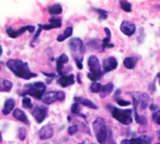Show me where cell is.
<instances>
[{"label":"cell","instance_id":"30bf717a","mask_svg":"<svg viewBox=\"0 0 160 144\" xmlns=\"http://www.w3.org/2000/svg\"><path fill=\"white\" fill-rule=\"evenodd\" d=\"M120 29L122 31L123 34H125L126 36H132L135 32H136V25L128 21H124L121 23Z\"/></svg>","mask_w":160,"mask_h":144},{"label":"cell","instance_id":"f35d334b","mask_svg":"<svg viewBox=\"0 0 160 144\" xmlns=\"http://www.w3.org/2000/svg\"><path fill=\"white\" fill-rule=\"evenodd\" d=\"M75 62H76V65L78 67L79 69H82L83 66H82V58H75Z\"/></svg>","mask_w":160,"mask_h":144},{"label":"cell","instance_id":"f1b7e54d","mask_svg":"<svg viewBox=\"0 0 160 144\" xmlns=\"http://www.w3.org/2000/svg\"><path fill=\"white\" fill-rule=\"evenodd\" d=\"M121 8L125 10L126 12H130L131 11V4L128 1H121L120 2Z\"/></svg>","mask_w":160,"mask_h":144},{"label":"cell","instance_id":"7c38bea8","mask_svg":"<svg viewBox=\"0 0 160 144\" xmlns=\"http://www.w3.org/2000/svg\"><path fill=\"white\" fill-rule=\"evenodd\" d=\"M38 135H39L40 140H42V141L49 140V139H51L53 136V129L49 125L44 126L43 127L40 128V130L38 132Z\"/></svg>","mask_w":160,"mask_h":144},{"label":"cell","instance_id":"3957f363","mask_svg":"<svg viewBox=\"0 0 160 144\" xmlns=\"http://www.w3.org/2000/svg\"><path fill=\"white\" fill-rule=\"evenodd\" d=\"M87 64L90 68V72L88 73L87 76L93 82H97V81H98L104 73L101 70V66L98 61V58L96 55H91L88 58Z\"/></svg>","mask_w":160,"mask_h":144},{"label":"cell","instance_id":"f546056e","mask_svg":"<svg viewBox=\"0 0 160 144\" xmlns=\"http://www.w3.org/2000/svg\"><path fill=\"white\" fill-rule=\"evenodd\" d=\"M95 11H97L99 14V18L102 20H106L109 16L108 11L104 10V9H100V8H95Z\"/></svg>","mask_w":160,"mask_h":144},{"label":"cell","instance_id":"e0dca14e","mask_svg":"<svg viewBox=\"0 0 160 144\" xmlns=\"http://www.w3.org/2000/svg\"><path fill=\"white\" fill-rule=\"evenodd\" d=\"M14 106H15V100L12 99V98H8L5 101V104H4V108L2 110V113L4 115H8L9 114L13 109H14Z\"/></svg>","mask_w":160,"mask_h":144},{"label":"cell","instance_id":"bcb514c9","mask_svg":"<svg viewBox=\"0 0 160 144\" xmlns=\"http://www.w3.org/2000/svg\"><path fill=\"white\" fill-rule=\"evenodd\" d=\"M159 84H160V77H159Z\"/></svg>","mask_w":160,"mask_h":144},{"label":"cell","instance_id":"44dd1931","mask_svg":"<svg viewBox=\"0 0 160 144\" xmlns=\"http://www.w3.org/2000/svg\"><path fill=\"white\" fill-rule=\"evenodd\" d=\"M105 30V32H106V34H107V37L103 39V41H102V50H104L105 48H112L113 47V44H112V43H110V40H111V37H112V34H111V30L109 29V28H105L104 29Z\"/></svg>","mask_w":160,"mask_h":144},{"label":"cell","instance_id":"5bb4252c","mask_svg":"<svg viewBox=\"0 0 160 144\" xmlns=\"http://www.w3.org/2000/svg\"><path fill=\"white\" fill-rule=\"evenodd\" d=\"M68 62V57L66 54H61L59 56V58L57 59V61H56V69H57V72L59 73L60 77L64 76V73H63L64 64H66Z\"/></svg>","mask_w":160,"mask_h":144},{"label":"cell","instance_id":"9c48e42d","mask_svg":"<svg viewBox=\"0 0 160 144\" xmlns=\"http://www.w3.org/2000/svg\"><path fill=\"white\" fill-rule=\"evenodd\" d=\"M35 29H36V28H35L34 26H32V25H26V26H23V27L18 29V30H13L12 28H8V29L6 30V32H7V34H8L11 38H16V37H18L20 35L23 34L25 31H29L30 33H33V32L35 31Z\"/></svg>","mask_w":160,"mask_h":144},{"label":"cell","instance_id":"60d3db41","mask_svg":"<svg viewBox=\"0 0 160 144\" xmlns=\"http://www.w3.org/2000/svg\"><path fill=\"white\" fill-rule=\"evenodd\" d=\"M78 82H79V83H82V81H81V78H80V74H78Z\"/></svg>","mask_w":160,"mask_h":144},{"label":"cell","instance_id":"9a60e30c","mask_svg":"<svg viewBox=\"0 0 160 144\" xmlns=\"http://www.w3.org/2000/svg\"><path fill=\"white\" fill-rule=\"evenodd\" d=\"M42 101L46 105H50V104L57 101V92L51 91V92L45 93L43 97H42Z\"/></svg>","mask_w":160,"mask_h":144},{"label":"cell","instance_id":"c3c4849f","mask_svg":"<svg viewBox=\"0 0 160 144\" xmlns=\"http://www.w3.org/2000/svg\"><path fill=\"white\" fill-rule=\"evenodd\" d=\"M45 144H52V143H45Z\"/></svg>","mask_w":160,"mask_h":144},{"label":"cell","instance_id":"7bdbcfd3","mask_svg":"<svg viewBox=\"0 0 160 144\" xmlns=\"http://www.w3.org/2000/svg\"><path fill=\"white\" fill-rule=\"evenodd\" d=\"M2 52H3V49H2V47H1V45H0V56L2 55Z\"/></svg>","mask_w":160,"mask_h":144},{"label":"cell","instance_id":"7402d4cb","mask_svg":"<svg viewBox=\"0 0 160 144\" xmlns=\"http://www.w3.org/2000/svg\"><path fill=\"white\" fill-rule=\"evenodd\" d=\"M12 88L11 82L8 80H0V91L1 92H10Z\"/></svg>","mask_w":160,"mask_h":144},{"label":"cell","instance_id":"5b68a950","mask_svg":"<svg viewBox=\"0 0 160 144\" xmlns=\"http://www.w3.org/2000/svg\"><path fill=\"white\" fill-rule=\"evenodd\" d=\"M26 87H28V89H26L24 92H22L21 94L22 97L31 96V97H35L38 100L42 99V97L44 96V93L46 91V85L43 82H35L33 84L26 85Z\"/></svg>","mask_w":160,"mask_h":144},{"label":"cell","instance_id":"6da1fadb","mask_svg":"<svg viewBox=\"0 0 160 144\" xmlns=\"http://www.w3.org/2000/svg\"><path fill=\"white\" fill-rule=\"evenodd\" d=\"M7 67L8 68L14 73L19 78H22L23 80H30L33 78H36L38 75L36 73H33L29 67L28 64L25 62H22L20 59H10L7 62Z\"/></svg>","mask_w":160,"mask_h":144},{"label":"cell","instance_id":"74e56055","mask_svg":"<svg viewBox=\"0 0 160 144\" xmlns=\"http://www.w3.org/2000/svg\"><path fill=\"white\" fill-rule=\"evenodd\" d=\"M140 138L142 139L143 144H151V140H150L149 137H147V136H145V135H142V136H141Z\"/></svg>","mask_w":160,"mask_h":144},{"label":"cell","instance_id":"52a82bcc","mask_svg":"<svg viewBox=\"0 0 160 144\" xmlns=\"http://www.w3.org/2000/svg\"><path fill=\"white\" fill-rule=\"evenodd\" d=\"M69 47L73 54L75 55H82L84 52V45L81 38L79 37H73L69 41Z\"/></svg>","mask_w":160,"mask_h":144},{"label":"cell","instance_id":"4dcf8cb0","mask_svg":"<svg viewBox=\"0 0 160 144\" xmlns=\"http://www.w3.org/2000/svg\"><path fill=\"white\" fill-rule=\"evenodd\" d=\"M22 105H23V107L26 108V109H31V108H32V102H31L30 97H22Z\"/></svg>","mask_w":160,"mask_h":144},{"label":"cell","instance_id":"cb8c5ba5","mask_svg":"<svg viewBox=\"0 0 160 144\" xmlns=\"http://www.w3.org/2000/svg\"><path fill=\"white\" fill-rule=\"evenodd\" d=\"M72 33H73V29H72V27H68V28L65 30L64 34H62V35L58 36V37H57V41H59V42L64 41L65 39H67L68 37H69L72 35Z\"/></svg>","mask_w":160,"mask_h":144},{"label":"cell","instance_id":"d4e9b609","mask_svg":"<svg viewBox=\"0 0 160 144\" xmlns=\"http://www.w3.org/2000/svg\"><path fill=\"white\" fill-rule=\"evenodd\" d=\"M149 100H150V97L147 94H142V98H141V110L142 111H144L147 106H148V103H149Z\"/></svg>","mask_w":160,"mask_h":144},{"label":"cell","instance_id":"83f0119b","mask_svg":"<svg viewBox=\"0 0 160 144\" xmlns=\"http://www.w3.org/2000/svg\"><path fill=\"white\" fill-rule=\"evenodd\" d=\"M102 88V85L98 82H93L90 86V90L93 93H100Z\"/></svg>","mask_w":160,"mask_h":144},{"label":"cell","instance_id":"4fadbf2b","mask_svg":"<svg viewBox=\"0 0 160 144\" xmlns=\"http://www.w3.org/2000/svg\"><path fill=\"white\" fill-rule=\"evenodd\" d=\"M74 82H75L74 75H72V74H70V75H64V76H61L58 79V83L62 87H68L69 85H72Z\"/></svg>","mask_w":160,"mask_h":144},{"label":"cell","instance_id":"ac0fdd59","mask_svg":"<svg viewBox=\"0 0 160 144\" xmlns=\"http://www.w3.org/2000/svg\"><path fill=\"white\" fill-rule=\"evenodd\" d=\"M74 99H75V101H76L77 103L82 104V105H83V106H85V107H87V108H90V109H93V110H98V107L94 102H92V101H90V100H88V99H86V98L76 97Z\"/></svg>","mask_w":160,"mask_h":144},{"label":"cell","instance_id":"603a6c76","mask_svg":"<svg viewBox=\"0 0 160 144\" xmlns=\"http://www.w3.org/2000/svg\"><path fill=\"white\" fill-rule=\"evenodd\" d=\"M63 11L62 6L59 4H54L51 7H49V12L52 15H59Z\"/></svg>","mask_w":160,"mask_h":144},{"label":"cell","instance_id":"ee69618b","mask_svg":"<svg viewBox=\"0 0 160 144\" xmlns=\"http://www.w3.org/2000/svg\"><path fill=\"white\" fill-rule=\"evenodd\" d=\"M0 142H2V136H1V132H0Z\"/></svg>","mask_w":160,"mask_h":144},{"label":"cell","instance_id":"2e32d148","mask_svg":"<svg viewBox=\"0 0 160 144\" xmlns=\"http://www.w3.org/2000/svg\"><path fill=\"white\" fill-rule=\"evenodd\" d=\"M13 117L15 119H17L18 121L25 124V125H29V121H28V118H27L26 114L22 110H20V109L14 110V112H13Z\"/></svg>","mask_w":160,"mask_h":144},{"label":"cell","instance_id":"277c9868","mask_svg":"<svg viewBox=\"0 0 160 144\" xmlns=\"http://www.w3.org/2000/svg\"><path fill=\"white\" fill-rule=\"evenodd\" d=\"M107 108L111 109L112 111V117L117 120L119 123L125 125V126H128V125H130L132 123V110H120V109H117V108H114V107H112L110 104H108Z\"/></svg>","mask_w":160,"mask_h":144},{"label":"cell","instance_id":"ffe728a7","mask_svg":"<svg viewBox=\"0 0 160 144\" xmlns=\"http://www.w3.org/2000/svg\"><path fill=\"white\" fill-rule=\"evenodd\" d=\"M137 63H138V57H136V56L127 57L124 60V66L128 69H133L136 67Z\"/></svg>","mask_w":160,"mask_h":144},{"label":"cell","instance_id":"8992f818","mask_svg":"<svg viewBox=\"0 0 160 144\" xmlns=\"http://www.w3.org/2000/svg\"><path fill=\"white\" fill-rule=\"evenodd\" d=\"M128 95H130L132 97V100H133V107H134V115H135V119L136 122L140 125H147V119L145 116H141L138 114V111L137 108L141 103V98H142V95L138 92H128Z\"/></svg>","mask_w":160,"mask_h":144},{"label":"cell","instance_id":"e575fe53","mask_svg":"<svg viewBox=\"0 0 160 144\" xmlns=\"http://www.w3.org/2000/svg\"><path fill=\"white\" fill-rule=\"evenodd\" d=\"M77 131H78V127L77 126H71V127H68V134L71 135V136L74 135L75 133H77Z\"/></svg>","mask_w":160,"mask_h":144},{"label":"cell","instance_id":"b9f144b4","mask_svg":"<svg viewBox=\"0 0 160 144\" xmlns=\"http://www.w3.org/2000/svg\"><path fill=\"white\" fill-rule=\"evenodd\" d=\"M80 144H94V143H92V142H82V143H80Z\"/></svg>","mask_w":160,"mask_h":144},{"label":"cell","instance_id":"484cf974","mask_svg":"<svg viewBox=\"0 0 160 144\" xmlns=\"http://www.w3.org/2000/svg\"><path fill=\"white\" fill-rule=\"evenodd\" d=\"M121 144H143L142 139L139 138H133L131 140H124L121 142Z\"/></svg>","mask_w":160,"mask_h":144},{"label":"cell","instance_id":"8d00e7d4","mask_svg":"<svg viewBox=\"0 0 160 144\" xmlns=\"http://www.w3.org/2000/svg\"><path fill=\"white\" fill-rule=\"evenodd\" d=\"M66 96H65V93L63 91H59L57 92V100L58 101H63L65 99Z\"/></svg>","mask_w":160,"mask_h":144},{"label":"cell","instance_id":"7dc6e473","mask_svg":"<svg viewBox=\"0 0 160 144\" xmlns=\"http://www.w3.org/2000/svg\"><path fill=\"white\" fill-rule=\"evenodd\" d=\"M0 68H1V64H0Z\"/></svg>","mask_w":160,"mask_h":144},{"label":"cell","instance_id":"681fc988","mask_svg":"<svg viewBox=\"0 0 160 144\" xmlns=\"http://www.w3.org/2000/svg\"><path fill=\"white\" fill-rule=\"evenodd\" d=\"M157 144H160V143H157Z\"/></svg>","mask_w":160,"mask_h":144},{"label":"cell","instance_id":"4316f807","mask_svg":"<svg viewBox=\"0 0 160 144\" xmlns=\"http://www.w3.org/2000/svg\"><path fill=\"white\" fill-rule=\"evenodd\" d=\"M49 22L54 28H60L62 26V22H61V19L60 18H51L49 20Z\"/></svg>","mask_w":160,"mask_h":144},{"label":"cell","instance_id":"ab89813d","mask_svg":"<svg viewBox=\"0 0 160 144\" xmlns=\"http://www.w3.org/2000/svg\"><path fill=\"white\" fill-rule=\"evenodd\" d=\"M158 107L157 105H155V104H152V105H151V107H150V110H151V111H153L154 112H156V110H158Z\"/></svg>","mask_w":160,"mask_h":144},{"label":"cell","instance_id":"836d02e7","mask_svg":"<svg viewBox=\"0 0 160 144\" xmlns=\"http://www.w3.org/2000/svg\"><path fill=\"white\" fill-rule=\"evenodd\" d=\"M152 119L160 126V111H158V112H153V115H152Z\"/></svg>","mask_w":160,"mask_h":144},{"label":"cell","instance_id":"d6986e66","mask_svg":"<svg viewBox=\"0 0 160 144\" xmlns=\"http://www.w3.org/2000/svg\"><path fill=\"white\" fill-rule=\"evenodd\" d=\"M114 89V85L112 82H109L108 84H105L102 86L101 91H100V97L101 98H105L107 96H109Z\"/></svg>","mask_w":160,"mask_h":144},{"label":"cell","instance_id":"7a4b0ae2","mask_svg":"<svg viewBox=\"0 0 160 144\" xmlns=\"http://www.w3.org/2000/svg\"><path fill=\"white\" fill-rule=\"evenodd\" d=\"M93 130L98 143L105 144L107 142L110 128L106 126L105 120L103 118H97L93 122Z\"/></svg>","mask_w":160,"mask_h":144},{"label":"cell","instance_id":"d6a6232c","mask_svg":"<svg viewBox=\"0 0 160 144\" xmlns=\"http://www.w3.org/2000/svg\"><path fill=\"white\" fill-rule=\"evenodd\" d=\"M80 111H81V109H80V104L77 103V102H75V103L72 105V107H71V112L74 113V114H79V113H80Z\"/></svg>","mask_w":160,"mask_h":144},{"label":"cell","instance_id":"d590c367","mask_svg":"<svg viewBox=\"0 0 160 144\" xmlns=\"http://www.w3.org/2000/svg\"><path fill=\"white\" fill-rule=\"evenodd\" d=\"M116 102L119 106H128L130 105V102L129 101H126V100H123V99H116Z\"/></svg>","mask_w":160,"mask_h":144},{"label":"cell","instance_id":"8fae6325","mask_svg":"<svg viewBox=\"0 0 160 144\" xmlns=\"http://www.w3.org/2000/svg\"><path fill=\"white\" fill-rule=\"evenodd\" d=\"M102 67H103L104 72H110V71L114 70V69L117 68L118 62L114 57H109V58L104 59Z\"/></svg>","mask_w":160,"mask_h":144},{"label":"cell","instance_id":"f6af8a7d","mask_svg":"<svg viewBox=\"0 0 160 144\" xmlns=\"http://www.w3.org/2000/svg\"><path fill=\"white\" fill-rule=\"evenodd\" d=\"M158 134H159V139H160V130H159V132H158Z\"/></svg>","mask_w":160,"mask_h":144},{"label":"cell","instance_id":"1f68e13d","mask_svg":"<svg viewBox=\"0 0 160 144\" xmlns=\"http://www.w3.org/2000/svg\"><path fill=\"white\" fill-rule=\"evenodd\" d=\"M18 137L21 141H24L26 138V130L23 127H20L18 129Z\"/></svg>","mask_w":160,"mask_h":144},{"label":"cell","instance_id":"ba28073f","mask_svg":"<svg viewBox=\"0 0 160 144\" xmlns=\"http://www.w3.org/2000/svg\"><path fill=\"white\" fill-rule=\"evenodd\" d=\"M47 113H48V109L45 106H41V105L36 106L32 112V114L38 124H41L44 121V119L47 116Z\"/></svg>","mask_w":160,"mask_h":144}]
</instances>
